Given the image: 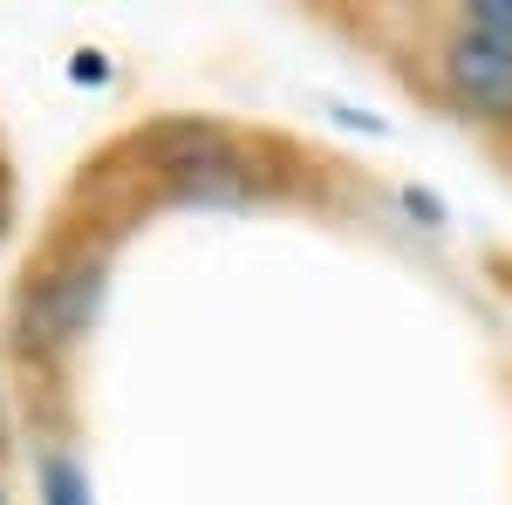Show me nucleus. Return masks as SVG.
Returning a JSON list of instances; mask_svg holds the SVG:
<instances>
[{
	"instance_id": "obj_1",
	"label": "nucleus",
	"mask_w": 512,
	"mask_h": 505,
	"mask_svg": "<svg viewBox=\"0 0 512 505\" xmlns=\"http://www.w3.org/2000/svg\"><path fill=\"white\" fill-rule=\"evenodd\" d=\"M444 89L458 110H472L485 123H512V41L465 28L444 41Z\"/></svg>"
},
{
	"instance_id": "obj_2",
	"label": "nucleus",
	"mask_w": 512,
	"mask_h": 505,
	"mask_svg": "<svg viewBox=\"0 0 512 505\" xmlns=\"http://www.w3.org/2000/svg\"><path fill=\"white\" fill-rule=\"evenodd\" d=\"M89 308H96V267L48 273V280H35V294L21 308V328H28V342H41V349H62L69 335H82Z\"/></svg>"
},
{
	"instance_id": "obj_3",
	"label": "nucleus",
	"mask_w": 512,
	"mask_h": 505,
	"mask_svg": "<svg viewBox=\"0 0 512 505\" xmlns=\"http://www.w3.org/2000/svg\"><path fill=\"white\" fill-rule=\"evenodd\" d=\"M41 485H48V505H89V485H82L76 465H62V458H48Z\"/></svg>"
},
{
	"instance_id": "obj_4",
	"label": "nucleus",
	"mask_w": 512,
	"mask_h": 505,
	"mask_svg": "<svg viewBox=\"0 0 512 505\" xmlns=\"http://www.w3.org/2000/svg\"><path fill=\"white\" fill-rule=\"evenodd\" d=\"M472 28L512 41V0H472Z\"/></svg>"
}]
</instances>
